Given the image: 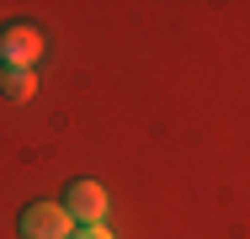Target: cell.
<instances>
[{
	"mask_svg": "<svg viewBox=\"0 0 250 239\" xmlns=\"http://www.w3.org/2000/svg\"><path fill=\"white\" fill-rule=\"evenodd\" d=\"M69 239H112V229H101V223H91V229H75Z\"/></svg>",
	"mask_w": 250,
	"mask_h": 239,
	"instance_id": "cell-5",
	"label": "cell"
},
{
	"mask_svg": "<svg viewBox=\"0 0 250 239\" xmlns=\"http://www.w3.org/2000/svg\"><path fill=\"white\" fill-rule=\"evenodd\" d=\"M0 91L11 96V101H32L38 96V80H32V69H0Z\"/></svg>",
	"mask_w": 250,
	"mask_h": 239,
	"instance_id": "cell-4",
	"label": "cell"
},
{
	"mask_svg": "<svg viewBox=\"0 0 250 239\" xmlns=\"http://www.w3.org/2000/svg\"><path fill=\"white\" fill-rule=\"evenodd\" d=\"M59 207L75 218V229H91V223L106 218V191H101V181H69V191H64Z\"/></svg>",
	"mask_w": 250,
	"mask_h": 239,
	"instance_id": "cell-2",
	"label": "cell"
},
{
	"mask_svg": "<svg viewBox=\"0 0 250 239\" xmlns=\"http://www.w3.org/2000/svg\"><path fill=\"white\" fill-rule=\"evenodd\" d=\"M69 234H75V218L59 202H32L21 213V239H69Z\"/></svg>",
	"mask_w": 250,
	"mask_h": 239,
	"instance_id": "cell-3",
	"label": "cell"
},
{
	"mask_svg": "<svg viewBox=\"0 0 250 239\" xmlns=\"http://www.w3.org/2000/svg\"><path fill=\"white\" fill-rule=\"evenodd\" d=\"M43 59V32L16 21V27H0V69H32Z\"/></svg>",
	"mask_w": 250,
	"mask_h": 239,
	"instance_id": "cell-1",
	"label": "cell"
}]
</instances>
